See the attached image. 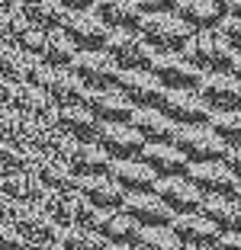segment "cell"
Segmentation results:
<instances>
[{"mask_svg": "<svg viewBox=\"0 0 241 250\" xmlns=\"http://www.w3.org/2000/svg\"><path fill=\"white\" fill-rule=\"evenodd\" d=\"M183 61L190 67H196L199 74H228L235 64V55L225 42L219 39V32H193L187 48H183Z\"/></svg>", "mask_w": 241, "mask_h": 250, "instance_id": "cell-1", "label": "cell"}, {"mask_svg": "<svg viewBox=\"0 0 241 250\" xmlns=\"http://www.w3.org/2000/svg\"><path fill=\"white\" fill-rule=\"evenodd\" d=\"M193 32L177 20L174 13L164 16H142L139 22V39L151 48L154 55H180L187 48Z\"/></svg>", "mask_w": 241, "mask_h": 250, "instance_id": "cell-2", "label": "cell"}, {"mask_svg": "<svg viewBox=\"0 0 241 250\" xmlns=\"http://www.w3.org/2000/svg\"><path fill=\"white\" fill-rule=\"evenodd\" d=\"M174 147L180 151V157L187 164H222V161H225V154H228V147L209 132V125L177 128Z\"/></svg>", "mask_w": 241, "mask_h": 250, "instance_id": "cell-3", "label": "cell"}, {"mask_svg": "<svg viewBox=\"0 0 241 250\" xmlns=\"http://www.w3.org/2000/svg\"><path fill=\"white\" fill-rule=\"evenodd\" d=\"M103 55L113 61V67H116L119 74L148 71V64H151V58H154V52L139 39V32H110Z\"/></svg>", "mask_w": 241, "mask_h": 250, "instance_id": "cell-4", "label": "cell"}, {"mask_svg": "<svg viewBox=\"0 0 241 250\" xmlns=\"http://www.w3.org/2000/svg\"><path fill=\"white\" fill-rule=\"evenodd\" d=\"M158 112L168 119L174 128H196V125H206L209 116H212V112L206 109V103L193 90H170V93H164Z\"/></svg>", "mask_w": 241, "mask_h": 250, "instance_id": "cell-5", "label": "cell"}, {"mask_svg": "<svg viewBox=\"0 0 241 250\" xmlns=\"http://www.w3.org/2000/svg\"><path fill=\"white\" fill-rule=\"evenodd\" d=\"M80 81V87L87 93H100V90H116L119 81V71L113 67V61L106 58L103 52H80L74 58V64L68 67Z\"/></svg>", "mask_w": 241, "mask_h": 250, "instance_id": "cell-6", "label": "cell"}, {"mask_svg": "<svg viewBox=\"0 0 241 250\" xmlns=\"http://www.w3.org/2000/svg\"><path fill=\"white\" fill-rule=\"evenodd\" d=\"M148 74L161 83L164 93H170V90H193L196 93L199 81H203V74L187 64L183 55H154L148 64Z\"/></svg>", "mask_w": 241, "mask_h": 250, "instance_id": "cell-7", "label": "cell"}, {"mask_svg": "<svg viewBox=\"0 0 241 250\" xmlns=\"http://www.w3.org/2000/svg\"><path fill=\"white\" fill-rule=\"evenodd\" d=\"M61 36L77 48V55L80 52H103L106 39H110V29L94 13H68L65 26H61Z\"/></svg>", "mask_w": 241, "mask_h": 250, "instance_id": "cell-8", "label": "cell"}, {"mask_svg": "<svg viewBox=\"0 0 241 250\" xmlns=\"http://www.w3.org/2000/svg\"><path fill=\"white\" fill-rule=\"evenodd\" d=\"M96 147L103 154L110 157L113 164H122V161H139L142 151H145V141L135 135L132 125H100L96 132Z\"/></svg>", "mask_w": 241, "mask_h": 250, "instance_id": "cell-9", "label": "cell"}, {"mask_svg": "<svg viewBox=\"0 0 241 250\" xmlns=\"http://www.w3.org/2000/svg\"><path fill=\"white\" fill-rule=\"evenodd\" d=\"M196 96L209 112H238L241 109V83L232 74H206L196 87Z\"/></svg>", "mask_w": 241, "mask_h": 250, "instance_id": "cell-10", "label": "cell"}, {"mask_svg": "<svg viewBox=\"0 0 241 250\" xmlns=\"http://www.w3.org/2000/svg\"><path fill=\"white\" fill-rule=\"evenodd\" d=\"M183 180L203 199H232L235 189H238V183L232 180V173L222 164H190Z\"/></svg>", "mask_w": 241, "mask_h": 250, "instance_id": "cell-11", "label": "cell"}, {"mask_svg": "<svg viewBox=\"0 0 241 250\" xmlns=\"http://www.w3.org/2000/svg\"><path fill=\"white\" fill-rule=\"evenodd\" d=\"M116 90L122 93V100L132 106V109H158L161 100H164V90L154 81L148 71H129L119 74Z\"/></svg>", "mask_w": 241, "mask_h": 250, "instance_id": "cell-12", "label": "cell"}, {"mask_svg": "<svg viewBox=\"0 0 241 250\" xmlns=\"http://www.w3.org/2000/svg\"><path fill=\"white\" fill-rule=\"evenodd\" d=\"M10 228L26 244H58V237H61V228L39 206H20Z\"/></svg>", "mask_w": 241, "mask_h": 250, "instance_id": "cell-13", "label": "cell"}, {"mask_svg": "<svg viewBox=\"0 0 241 250\" xmlns=\"http://www.w3.org/2000/svg\"><path fill=\"white\" fill-rule=\"evenodd\" d=\"M7 109H13V112H20V116L32 119V122H42V125H55V116H58V106L51 103L42 90L29 87V83H20V87H13Z\"/></svg>", "mask_w": 241, "mask_h": 250, "instance_id": "cell-14", "label": "cell"}, {"mask_svg": "<svg viewBox=\"0 0 241 250\" xmlns=\"http://www.w3.org/2000/svg\"><path fill=\"white\" fill-rule=\"evenodd\" d=\"M170 234L183 244V250H216L219 244V231L212 228L203 215H180L170 221Z\"/></svg>", "mask_w": 241, "mask_h": 250, "instance_id": "cell-15", "label": "cell"}, {"mask_svg": "<svg viewBox=\"0 0 241 250\" xmlns=\"http://www.w3.org/2000/svg\"><path fill=\"white\" fill-rule=\"evenodd\" d=\"M154 196L161 199V206L168 208L174 218H180V215H196L199 206H203V196H199L183 177L180 180H158Z\"/></svg>", "mask_w": 241, "mask_h": 250, "instance_id": "cell-16", "label": "cell"}, {"mask_svg": "<svg viewBox=\"0 0 241 250\" xmlns=\"http://www.w3.org/2000/svg\"><path fill=\"white\" fill-rule=\"evenodd\" d=\"M84 109L96 119L100 125H129L132 119V106L122 100L119 90H100V93H87L84 100Z\"/></svg>", "mask_w": 241, "mask_h": 250, "instance_id": "cell-17", "label": "cell"}, {"mask_svg": "<svg viewBox=\"0 0 241 250\" xmlns=\"http://www.w3.org/2000/svg\"><path fill=\"white\" fill-rule=\"evenodd\" d=\"M122 215H129L142 231H151V228H170L174 215L161 206V199L154 192L148 196H125V206H122Z\"/></svg>", "mask_w": 241, "mask_h": 250, "instance_id": "cell-18", "label": "cell"}, {"mask_svg": "<svg viewBox=\"0 0 241 250\" xmlns=\"http://www.w3.org/2000/svg\"><path fill=\"white\" fill-rule=\"evenodd\" d=\"M90 13L110 32H139L142 22V10L132 0H96Z\"/></svg>", "mask_w": 241, "mask_h": 250, "instance_id": "cell-19", "label": "cell"}, {"mask_svg": "<svg viewBox=\"0 0 241 250\" xmlns=\"http://www.w3.org/2000/svg\"><path fill=\"white\" fill-rule=\"evenodd\" d=\"M32 177L39 180L45 192H61V196H80V186H84V180H77L65 164L51 161V157H39L32 167Z\"/></svg>", "mask_w": 241, "mask_h": 250, "instance_id": "cell-20", "label": "cell"}, {"mask_svg": "<svg viewBox=\"0 0 241 250\" xmlns=\"http://www.w3.org/2000/svg\"><path fill=\"white\" fill-rule=\"evenodd\" d=\"M106 177H110L113 183L125 192V196H148V192H154V186H158V177H154V173L142 161L113 164Z\"/></svg>", "mask_w": 241, "mask_h": 250, "instance_id": "cell-21", "label": "cell"}, {"mask_svg": "<svg viewBox=\"0 0 241 250\" xmlns=\"http://www.w3.org/2000/svg\"><path fill=\"white\" fill-rule=\"evenodd\" d=\"M139 161L145 164L158 180H180V177H187V167H190L174 145H145Z\"/></svg>", "mask_w": 241, "mask_h": 250, "instance_id": "cell-22", "label": "cell"}, {"mask_svg": "<svg viewBox=\"0 0 241 250\" xmlns=\"http://www.w3.org/2000/svg\"><path fill=\"white\" fill-rule=\"evenodd\" d=\"M94 234H100L110 247H135L142 237V228L122 212H100V218L94 225Z\"/></svg>", "mask_w": 241, "mask_h": 250, "instance_id": "cell-23", "label": "cell"}, {"mask_svg": "<svg viewBox=\"0 0 241 250\" xmlns=\"http://www.w3.org/2000/svg\"><path fill=\"white\" fill-rule=\"evenodd\" d=\"M16 13L39 32H61L65 16H68L58 0H20L16 3Z\"/></svg>", "mask_w": 241, "mask_h": 250, "instance_id": "cell-24", "label": "cell"}, {"mask_svg": "<svg viewBox=\"0 0 241 250\" xmlns=\"http://www.w3.org/2000/svg\"><path fill=\"white\" fill-rule=\"evenodd\" d=\"M55 128H58L61 135H68L71 141H77V145H94L96 132H100V122H96L84 106H68V109H58Z\"/></svg>", "mask_w": 241, "mask_h": 250, "instance_id": "cell-25", "label": "cell"}, {"mask_svg": "<svg viewBox=\"0 0 241 250\" xmlns=\"http://www.w3.org/2000/svg\"><path fill=\"white\" fill-rule=\"evenodd\" d=\"M65 167L71 170L77 180H96V177H106V173H110L113 161L103 154L96 145H74V151L65 161Z\"/></svg>", "mask_w": 241, "mask_h": 250, "instance_id": "cell-26", "label": "cell"}, {"mask_svg": "<svg viewBox=\"0 0 241 250\" xmlns=\"http://www.w3.org/2000/svg\"><path fill=\"white\" fill-rule=\"evenodd\" d=\"M129 125L135 128V135H139L145 145H174L177 128L161 116L158 109H135L132 119H129Z\"/></svg>", "mask_w": 241, "mask_h": 250, "instance_id": "cell-27", "label": "cell"}, {"mask_svg": "<svg viewBox=\"0 0 241 250\" xmlns=\"http://www.w3.org/2000/svg\"><path fill=\"white\" fill-rule=\"evenodd\" d=\"M80 199H84L90 208H96V212H122V206H125V192L119 189L110 177L84 180Z\"/></svg>", "mask_w": 241, "mask_h": 250, "instance_id": "cell-28", "label": "cell"}, {"mask_svg": "<svg viewBox=\"0 0 241 250\" xmlns=\"http://www.w3.org/2000/svg\"><path fill=\"white\" fill-rule=\"evenodd\" d=\"M174 16L190 32H216L219 22H222V13L216 10L212 0H180Z\"/></svg>", "mask_w": 241, "mask_h": 250, "instance_id": "cell-29", "label": "cell"}, {"mask_svg": "<svg viewBox=\"0 0 241 250\" xmlns=\"http://www.w3.org/2000/svg\"><path fill=\"white\" fill-rule=\"evenodd\" d=\"M199 215L219 231V237L225 234H241V208L235 199H203Z\"/></svg>", "mask_w": 241, "mask_h": 250, "instance_id": "cell-30", "label": "cell"}, {"mask_svg": "<svg viewBox=\"0 0 241 250\" xmlns=\"http://www.w3.org/2000/svg\"><path fill=\"white\" fill-rule=\"evenodd\" d=\"M0 196H7L16 206H39L45 189L32 173H3L0 177Z\"/></svg>", "mask_w": 241, "mask_h": 250, "instance_id": "cell-31", "label": "cell"}, {"mask_svg": "<svg viewBox=\"0 0 241 250\" xmlns=\"http://www.w3.org/2000/svg\"><path fill=\"white\" fill-rule=\"evenodd\" d=\"M77 58V48L68 42L61 32H45L42 39V52H39V64L48 71H68Z\"/></svg>", "mask_w": 241, "mask_h": 250, "instance_id": "cell-32", "label": "cell"}, {"mask_svg": "<svg viewBox=\"0 0 241 250\" xmlns=\"http://www.w3.org/2000/svg\"><path fill=\"white\" fill-rule=\"evenodd\" d=\"M32 64H36V58L16 52L13 45H3V42H0V81H7L10 87H20V83H26Z\"/></svg>", "mask_w": 241, "mask_h": 250, "instance_id": "cell-33", "label": "cell"}, {"mask_svg": "<svg viewBox=\"0 0 241 250\" xmlns=\"http://www.w3.org/2000/svg\"><path fill=\"white\" fill-rule=\"evenodd\" d=\"M77 206H80V196H61V192H45L39 208L48 215L61 231L74 228V218H77Z\"/></svg>", "mask_w": 241, "mask_h": 250, "instance_id": "cell-34", "label": "cell"}, {"mask_svg": "<svg viewBox=\"0 0 241 250\" xmlns=\"http://www.w3.org/2000/svg\"><path fill=\"white\" fill-rule=\"evenodd\" d=\"M206 125H209V132L228 151H241V109L238 112H212Z\"/></svg>", "mask_w": 241, "mask_h": 250, "instance_id": "cell-35", "label": "cell"}, {"mask_svg": "<svg viewBox=\"0 0 241 250\" xmlns=\"http://www.w3.org/2000/svg\"><path fill=\"white\" fill-rule=\"evenodd\" d=\"M58 247L61 250H110V244L87 228H65L58 237Z\"/></svg>", "mask_w": 241, "mask_h": 250, "instance_id": "cell-36", "label": "cell"}, {"mask_svg": "<svg viewBox=\"0 0 241 250\" xmlns=\"http://www.w3.org/2000/svg\"><path fill=\"white\" fill-rule=\"evenodd\" d=\"M139 250H183V244L170 234V228H151V231H142Z\"/></svg>", "mask_w": 241, "mask_h": 250, "instance_id": "cell-37", "label": "cell"}, {"mask_svg": "<svg viewBox=\"0 0 241 250\" xmlns=\"http://www.w3.org/2000/svg\"><path fill=\"white\" fill-rule=\"evenodd\" d=\"M216 32H219V39L232 48L235 58H241V20H222Z\"/></svg>", "mask_w": 241, "mask_h": 250, "instance_id": "cell-38", "label": "cell"}, {"mask_svg": "<svg viewBox=\"0 0 241 250\" xmlns=\"http://www.w3.org/2000/svg\"><path fill=\"white\" fill-rule=\"evenodd\" d=\"M0 250H26V241L10 225H0Z\"/></svg>", "mask_w": 241, "mask_h": 250, "instance_id": "cell-39", "label": "cell"}, {"mask_svg": "<svg viewBox=\"0 0 241 250\" xmlns=\"http://www.w3.org/2000/svg\"><path fill=\"white\" fill-rule=\"evenodd\" d=\"M222 20H241V0H212Z\"/></svg>", "mask_w": 241, "mask_h": 250, "instance_id": "cell-40", "label": "cell"}, {"mask_svg": "<svg viewBox=\"0 0 241 250\" xmlns=\"http://www.w3.org/2000/svg\"><path fill=\"white\" fill-rule=\"evenodd\" d=\"M222 167L232 173V180L241 186V151H228L225 154V161H222Z\"/></svg>", "mask_w": 241, "mask_h": 250, "instance_id": "cell-41", "label": "cell"}, {"mask_svg": "<svg viewBox=\"0 0 241 250\" xmlns=\"http://www.w3.org/2000/svg\"><path fill=\"white\" fill-rule=\"evenodd\" d=\"M65 13H90L96 0H58Z\"/></svg>", "mask_w": 241, "mask_h": 250, "instance_id": "cell-42", "label": "cell"}, {"mask_svg": "<svg viewBox=\"0 0 241 250\" xmlns=\"http://www.w3.org/2000/svg\"><path fill=\"white\" fill-rule=\"evenodd\" d=\"M16 202H10L7 196H0V225H13V215H16Z\"/></svg>", "mask_w": 241, "mask_h": 250, "instance_id": "cell-43", "label": "cell"}, {"mask_svg": "<svg viewBox=\"0 0 241 250\" xmlns=\"http://www.w3.org/2000/svg\"><path fill=\"white\" fill-rule=\"evenodd\" d=\"M216 250H241V234H225V237H219Z\"/></svg>", "mask_w": 241, "mask_h": 250, "instance_id": "cell-44", "label": "cell"}, {"mask_svg": "<svg viewBox=\"0 0 241 250\" xmlns=\"http://www.w3.org/2000/svg\"><path fill=\"white\" fill-rule=\"evenodd\" d=\"M10 93H13V87H10L7 81H0V106H3V109L10 106Z\"/></svg>", "mask_w": 241, "mask_h": 250, "instance_id": "cell-45", "label": "cell"}, {"mask_svg": "<svg viewBox=\"0 0 241 250\" xmlns=\"http://www.w3.org/2000/svg\"><path fill=\"white\" fill-rule=\"evenodd\" d=\"M26 250H61L58 244H26Z\"/></svg>", "mask_w": 241, "mask_h": 250, "instance_id": "cell-46", "label": "cell"}, {"mask_svg": "<svg viewBox=\"0 0 241 250\" xmlns=\"http://www.w3.org/2000/svg\"><path fill=\"white\" fill-rule=\"evenodd\" d=\"M228 74H232L235 81L241 83V58H235V64H232V71H228Z\"/></svg>", "mask_w": 241, "mask_h": 250, "instance_id": "cell-47", "label": "cell"}, {"mask_svg": "<svg viewBox=\"0 0 241 250\" xmlns=\"http://www.w3.org/2000/svg\"><path fill=\"white\" fill-rule=\"evenodd\" d=\"M16 3H20V0H0V10H7V13H10V10H16Z\"/></svg>", "mask_w": 241, "mask_h": 250, "instance_id": "cell-48", "label": "cell"}, {"mask_svg": "<svg viewBox=\"0 0 241 250\" xmlns=\"http://www.w3.org/2000/svg\"><path fill=\"white\" fill-rule=\"evenodd\" d=\"M232 199H235V202H238V208H241V186H238V189H235V196H232Z\"/></svg>", "mask_w": 241, "mask_h": 250, "instance_id": "cell-49", "label": "cell"}, {"mask_svg": "<svg viewBox=\"0 0 241 250\" xmlns=\"http://www.w3.org/2000/svg\"><path fill=\"white\" fill-rule=\"evenodd\" d=\"M110 250H139V247H110Z\"/></svg>", "mask_w": 241, "mask_h": 250, "instance_id": "cell-50", "label": "cell"}]
</instances>
